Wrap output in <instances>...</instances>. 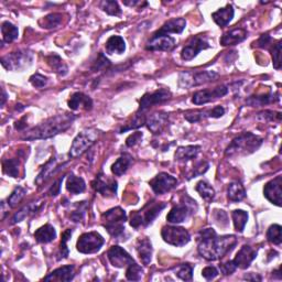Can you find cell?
<instances>
[{
	"label": "cell",
	"instance_id": "cell-1",
	"mask_svg": "<svg viewBox=\"0 0 282 282\" xmlns=\"http://www.w3.org/2000/svg\"><path fill=\"white\" fill-rule=\"evenodd\" d=\"M237 245L234 235L218 236L213 228L199 230L197 238V251L199 256L209 261H215L225 257Z\"/></svg>",
	"mask_w": 282,
	"mask_h": 282
},
{
	"label": "cell",
	"instance_id": "cell-2",
	"mask_svg": "<svg viewBox=\"0 0 282 282\" xmlns=\"http://www.w3.org/2000/svg\"><path fill=\"white\" fill-rule=\"evenodd\" d=\"M76 116L73 114H61L50 117L38 126L31 128L27 132L22 138L24 140H37V139H47L57 136L61 133H64L72 126Z\"/></svg>",
	"mask_w": 282,
	"mask_h": 282
},
{
	"label": "cell",
	"instance_id": "cell-3",
	"mask_svg": "<svg viewBox=\"0 0 282 282\" xmlns=\"http://www.w3.org/2000/svg\"><path fill=\"white\" fill-rule=\"evenodd\" d=\"M263 141V138H260L257 135L252 133H244L233 139L229 146L225 150V156L232 158L251 155L260 148Z\"/></svg>",
	"mask_w": 282,
	"mask_h": 282
},
{
	"label": "cell",
	"instance_id": "cell-4",
	"mask_svg": "<svg viewBox=\"0 0 282 282\" xmlns=\"http://www.w3.org/2000/svg\"><path fill=\"white\" fill-rule=\"evenodd\" d=\"M166 208L167 203L164 202H149L140 211L132 212V214H130V226L134 227L135 229L149 226L150 224H152L155 219Z\"/></svg>",
	"mask_w": 282,
	"mask_h": 282
},
{
	"label": "cell",
	"instance_id": "cell-5",
	"mask_svg": "<svg viewBox=\"0 0 282 282\" xmlns=\"http://www.w3.org/2000/svg\"><path fill=\"white\" fill-rule=\"evenodd\" d=\"M102 221L106 230L111 236L116 239H120L125 234V222L127 221V214L121 208H114L102 214Z\"/></svg>",
	"mask_w": 282,
	"mask_h": 282
},
{
	"label": "cell",
	"instance_id": "cell-6",
	"mask_svg": "<svg viewBox=\"0 0 282 282\" xmlns=\"http://www.w3.org/2000/svg\"><path fill=\"white\" fill-rule=\"evenodd\" d=\"M197 211V204L190 196L184 195L181 202L173 206L167 215V221L171 224H180L185 222L191 215Z\"/></svg>",
	"mask_w": 282,
	"mask_h": 282
},
{
	"label": "cell",
	"instance_id": "cell-7",
	"mask_svg": "<svg viewBox=\"0 0 282 282\" xmlns=\"http://www.w3.org/2000/svg\"><path fill=\"white\" fill-rule=\"evenodd\" d=\"M98 136H99L98 130L93 128L85 129L83 132H81L73 140V143L70 149V153L68 155H70L71 158H76L82 156L87 149L91 148L96 142Z\"/></svg>",
	"mask_w": 282,
	"mask_h": 282
},
{
	"label": "cell",
	"instance_id": "cell-8",
	"mask_svg": "<svg viewBox=\"0 0 282 282\" xmlns=\"http://www.w3.org/2000/svg\"><path fill=\"white\" fill-rule=\"evenodd\" d=\"M33 54L29 51H17L2 58L3 66L8 71H22L32 64Z\"/></svg>",
	"mask_w": 282,
	"mask_h": 282
},
{
	"label": "cell",
	"instance_id": "cell-9",
	"mask_svg": "<svg viewBox=\"0 0 282 282\" xmlns=\"http://www.w3.org/2000/svg\"><path fill=\"white\" fill-rule=\"evenodd\" d=\"M219 75L213 71H203V72H182L178 76V85L183 88H189L193 86H198L209 82L215 81Z\"/></svg>",
	"mask_w": 282,
	"mask_h": 282
},
{
	"label": "cell",
	"instance_id": "cell-10",
	"mask_svg": "<svg viewBox=\"0 0 282 282\" xmlns=\"http://www.w3.org/2000/svg\"><path fill=\"white\" fill-rule=\"evenodd\" d=\"M104 244L105 239L102 238L99 233L88 232L80 236L76 244V249L81 253H95L101 249Z\"/></svg>",
	"mask_w": 282,
	"mask_h": 282
},
{
	"label": "cell",
	"instance_id": "cell-11",
	"mask_svg": "<svg viewBox=\"0 0 282 282\" xmlns=\"http://www.w3.org/2000/svg\"><path fill=\"white\" fill-rule=\"evenodd\" d=\"M161 236L164 242L174 247H183L190 243V233L177 226H164L161 230Z\"/></svg>",
	"mask_w": 282,
	"mask_h": 282
},
{
	"label": "cell",
	"instance_id": "cell-12",
	"mask_svg": "<svg viewBox=\"0 0 282 282\" xmlns=\"http://www.w3.org/2000/svg\"><path fill=\"white\" fill-rule=\"evenodd\" d=\"M171 97H172V93L169 91V89H166V88H160L152 93L144 94L141 97V99L139 100V109L137 114H140V113L142 114L150 107H152L153 105L162 104V102L171 99Z\"/></svg>",
	"mask_w": 282,
	"mask_h": 282
},
{
	"label": "cell",
	"instance_id": "cell-13",
	"mask_svg": "<svg viewBox=\"0 0 282 282\" xmlns=\"http://www.w3.org/2000/svg\"><path fill=\"white\" fill-rule=\"evenodd\" d=\"M149 184L157 195H162L176 188L178 181L174 176L167 173V172H161V173L156 175L152 180L149 182Z\"/></svg>",
	"mask_w": 282,
	"mask_h": 282
},
{
	"label": "cell",
	"instance_id": "cell-14",
	"mask_svg": "<svg viewBox=\"0 0 282 282\" xmlns=\"http://www.w3.org/2000/svg\"><path fill=\"white\" fill-rule=\"evenodd\" d=\"M229 88L228 86L221 85L215 88H210V89H203V91H198L193 95V98L192 101L195 105H204L208 104V102L214 101L218 98L224 97L225 95L228 94Z\"/></svg>",
	"mask_w": 282,
	"mask_h": 282
},
{
	"label": "cell",
	"instance_id": "cell-15",
	"mask_svg": "<svg viewBox=\"0 0 282 282\" xmlns=\"http://www.w3.org/2000/svg\"><path fill=\"white\" fill-rule=\"evenodd\" d=\"M211 47L208 40L202 34H198L191 39L190 42L185 45L181 51V58L183 61L193 60L202 50H206Z\"/></svg>",
	"mask_w": 282,
	"mask_h": 282
},
{
	"label": "cell",
	"instance_id": "cell-16",
	"mask_svg": "<svg viewBox=\"0 0 282 282\" xmlns=\"http://www.w3.org/2000/svg\"><path fill=\"white\" fill-rule=\"evenodd\" d=\"M92 187L96 192H98L99 194L105 197L116 196L117 189H118L117 181L102 173H99L95 177V180L92 183Z\"/></svg>",
	"mask_w": 282,
	"mask_h": 282
},
{
	"label": "cell",
	"instance_id": "cell-17",
	"mask_svg": "<svg viewBox=\"0 0 282 282\" xmlns=\"http://www.w3.org/2000/svg\"><path fill=\"white\" fill-rule=\"evenodd\" d=\"M175 46V39L172 38L168 34L157 32L155 36L150 39L149 42L146 45L148 51H163L169 52L174 49Z\"/></svg>",
	"mask_w": 282,
	"mask_h": 282
},
{
	"label": "cell",
	"instance_id": "cell-18",
	"mask_svg": "<svg viewBox=\"0 0 282 282\" xmlns=\"http://www.w3.org/2000/svg\"><path fill=\"white\" fill-rule=\"evenodd\" d=\"M107 257L111 264L116 268H127L136 263L134 258L119 246H113L107 251Z\"/></svg>",
	"mask_w": 282,
	"mask_h": 282
},
{
	"label": "cell",
	"instance_id": "cell-19",
	"mask_svg": "<svg viewBox=\"0 0 282 282\" xmlns=\"http://www.w3.org/2000/svg\"><path fill=\"white\" fill-rule=\"evenodd\" d=\"M282 176L278 175L274 177L273 180L268 182L264 188V195L271 202L272 204H276L277 206H281V197H282Z\"/></svg>",
	"mask_w": 282,
	"mask_h": 282
},
{
	"label": "cell",
	"instance_id": "cell-20",
	"mask_svg": "<svg viewBox=\"0 0 282 282\" xmlns=\"http://www.w3.org/2000/svg\"><path fill=\"white\" fill-rule=\"evenodd\" d=\"M169 116L166 113H155L146 118L147 128L155 135H160L168 127Z\"/></svg>",
	"mask_w": 282,
	"mask_h": 282
},
{
	"label": "cell",
	"instance_id": "cell-21",
	"mask_svg": "<svg viewBox=\"0 0 282 282\" xmlns=\"http://www.w3.org/2000/svg\"><path fill=\"white\" fill-rule=\"evenodd\" d=\"M257 257V250L253 249L251 246L245 245L237 252L236 257L234 258V264L237 267V269H247L252 261Z\"/></svg>",
	"mask_w": 282,
	"mask_h": 282
},
{
	"label": "cell",
	"instance_id": "cell-22",
	"mask_svg": "<svg viewBox=\"0 0 282 282\" xmlns=\"http://www.w3.org/2000/svg\"><path fill=\"white\" fill-rule=\"evenodd\" d=\"M225 114V109L223 106H216L213 109H206V111L191 112L184 115V118L189 122H198L205 118H221Z\"/></svg>",
	"mask_w": 282,
	"mask_h": 282
},
{
	"label": "cell",
	"instance_id": "cell-23",
	"mask_svg": "<svg viewBox=\"0 0 282 282\" xmlns=\"http://www.w3.org/2000/svg\"><path fill=\"white\" fill-rule=\"evenodd\" d=\"M67 105L72 111H79V109L91 111L93 108V100L89 96L85 95L84 93L76 92L71 96L70 99H68Z\"/></svg>",
	"mask_w": 282,
	"mask_h": 282
},
{
	"label": "cell",
	"instance_id": "cell-24",
	"mask_svg": "<svg viewBox=\"0 0 282 282\" xmlns=\"http://www.w3.org/2000/svg\"><path fill=\"white\" fill-rule=\"evenodd\" d=\"M75 276V269L74 266L68 265V266H63L60 267L58 269L53 270L49 276H46L44 278V281H64L68 282L74 279Z\"/></svg>",
	"mask_w": 282,
	"mask_h": 282
},
{
	"label": "cell",
	"instance_id": "cell-25",
	"mask_svg": "<svg viewBox=\"0 0 282 282\" xmlns=\"http://www.w3.org/2000/svg\"><path fill=\"white\" fill-rule=\"evenodd\" d=\"M234 15H235V11H234L233 6L230 4H227L224 8H221L217 11L213 12L212 18L217 25L226 27L233 20Z\"/></svg>",
	"mask_w": 282,
	"mask_h": 282
},
{
	"label": "cell",
	"instance_id": "cell-26",
	"mask_svg": "<svg viewBox=\"0 0 282 282\" xmlns=\"http://www.w3.org/2000/svg\"><path fill=\"white\" fill-rule=\"evenodd\" d=\"M247 38V31L243 28L234 29L229 32L225 33L224 36L221 38V44L223 46H228V45H236Z\"/></svg>",
	"mask_w": 282,
	"mask_h": 282
},
{
	"label": "cell",
	"instance_id": "cell-27",
	"mask_svg": "<svg viewBox=\"0 0 282 282\" xmlns=\"http://www.w3.org/2000/svg\"><path fill=\"white\" fill-rule=\"evenodd\" d=\"M34 238L39 244H49L57 238V230L51 224H45L36 230Z\"/></svg>",
	"mask_w": 282,
	"mask_h": 282
},
{
	"label": "cell",
	"instance_id": "cell-28",
	"mask_svg": "<svg viewBox=\"0 0 282 282\" xmlns=\"http://www.w3.org/2000/svg\"><path fill=\"white\" fill-rule=\"evenodd\" d=\"M136 248L142 264L148 266L151 263V258H152V245H151L150 240L148 238L139 239L137 242Z\"/></svg>",
	"mask_w": 282,
	"mask_h": 282
},
{
	"label": "cell",
	"instance_id": "cell-29",
	"mask_svg": "<svg viewBox=\"0 0 282 282\" xmlns=\"http://www.w3.org/2000/svg\"><path fill=\"white\" fill-rule=\"evenodd\" d=\"M280 97L278 93H269L266 95H256V96H250V97L247 98L246 102L247 105L252 106V107H258V106H265L268 104H272V102L279 101Z\"/></svg>",
	"mask_w": 282,
	"mask_h": 282
},
{
	"label": "cell",
	"instance_id": "cell-30",
	"mask_svg": "<svg viewBox=\"0 0 282 282\" xmlns=\"http://www.w3.org/2000/svg\"><path fill=\"white\" fill-rule=\"evenodd\" d=\"M41 205H42V201H38V202H33L28 205H25L24 208H22L19 212H17L15 216L11 219V224H17L22 222L25 219V217H28L29 215H33L41 209Z\"/></svg>",
	"mask_w": 282,
	"mask_h": 282
},
{
	"label": "cell",
	"instance_id": "cell-31",
	"mask_svg": "<svg viewBox=\"0 0 282 282\" xmlns=\"http://www.w3.org/2000/svg\"><path fill=\"white\" fill-rule=\"evenodd\" d=\"M201 151L199 146H187V147H178L175 151L174 158L176 161L187 162L192 159H195L197 155Z\"/></svg>",
	"mask_w": 282,
	"mask_h": 282
},
{
	"label": "cell",
	"instance_id": "cell-32",
	"mask_svg": "<svg viewBox=\"0 0 282 282\" xmlns=\"http://www.w3.org/2000/svg\"><path fill=\"white\" fill-rule=\"evenodd\" d=\"M133 161H134V158L130 155H128V153L121 155L112 166L113 174H115L117 176H121L122 174H125L128 168L132 166Z\"/></svg>",
	"mask_w": 282,
	"mask_h": 282
},
{
	"label": "cell",
	"instance_id": "cell-33",
	"mask_svg": "<svg viewBox=\"0 0 282 282\" xmlns=\"http://www.w3.org/2000/svg\"><path fill=\"white\" fill-rule=\"evenodd\" d=\"M187 27V21L183 18H175V19H171L169 21H167L162 25V28L158 31L160 33H177L180 34L183 32V30Z\"/></svg>",
	"mask_w": 282,
	"mask_h": 282
},
{
	"label": "cell",
	"instance_id": "cell-34",
	"mask_svg": "<svg viewBox=\"0 0 282 282\" xmlns=\"http://www.w3.org/2000/svg\"><path fill=\"white\" fill-rule=\"evenodd\" d=\"M86 189V183L83 180V178L74 175L73 173H71L67 177L66 181V190L70 192L71 194L73 195H78L83 193Z\"/></svg>",
	"mask_w": 282,
	"mask_h": 282
},
{
	"label": "cell",
	"instance_id": "cell-35",
	"mask_svg": "<svg viewBox=\"0 0 282 282\" xmlns=\"http://www.w3.org/2000/svg\"><path fill=\"white\" fill-rule=\"evenodd\" d=\"M105 47L109 54H122L126 51V42L123 38L119 36H113L107 40Z\"/></svg>",
	"mask_w": 282,
	"mask_h": 282
},
{
	"label": "cell",
	"instance_id": "cell-36",
	"mask_svg": "<svg viewBox=\"0 0 282 282\" xmlns=\"http://www.w3.org/2000/svg\"><path fill=\"white\" fill-rule=\"evenodd\" d=\"M227 197L230 202H240L246 197V190L240 182H232L227 189Z\"/></svg>",
	"mask_w": 282,
	"mask_h": 282
},
{
	"label": "cell",
	"instance_id": "cell-37",
	"mask_svg": "<svg viewBox=\"0 0 282 282\" xmlns=\"http://www.w3.org/2000/svg\"><path fill=\"white\" fill-rule=\"evenodd\" d=\"M47 64L50 65V67L53 70V72H56L60 76H65L68 72V67L65 64V62L62 60L58 54H51L50 57L46 58Z\"/></svg>",
	"mask_w": 282,
	"mask_h": 282
},
{
	"label": "cell",
	"instance_id": "cell-38",
	"mask_svg": "<svg viewBox=\"0 0 282 282\" xmlns=\"http://www.w3.org/2000/svg\"><path fill=\"white\" fill-rule=\"evenodd\" d=\"M57 166L58 164H57L56 158L54 157L51 158V159L45 163V166H43L42 170H41L38 177L36 178V183L38 185H41L42 183H44L47 178H49L54 173V171H56V169H57Z\"/></svg>",
	"mask_w": 282,
	"mask_h": 282
},
{
	"label": "cell",
	"instance_id": "cell-39",
	"mask_svg": "<svg viewBox=\"0 0 282 282\" xmlns=\"http://www.w3.org/2000/svg\"><path fill=\"white\" fill-rule=\"evenodd\" d=\"M232 218L234 226H235V230L243 233L247 222H248V213L243 210H235L232 212Z\"/></svg>",
	"mask_w": 282,
	"mask_h": 282
},
{
	"label": "cell",
	"instance_id": "cell-40",
	"mask_svg": "<svg viewBox=\"0 0 282 282\" xmlns=\"http://www.w3.org/2000/svg\"><path fill=\"white\" fill-rule=\"evenodd\" d=\"M2 33H3L4 42L11 43L16 39H18L19 30L15 24H12L9 21H5L2 24Z\"/></svg>",
	"mask_w": 282,
	"mask_h": 282
},
{
	"label": "cell",
	"instance_id": "cell-41",
	"mask_svg": "<svg viewBox=\"0 0 282 282\" xmlns=\"http://www.w3.org/2000/svg\"><path fill=\"white\" fill-rule=\"evenodd\" d=\"M195 190L198 192V194L201 195V197L203 199H205L206 202H212L215 197V190L213 189L206 181H199L196 184Z\"/></svg>",
	"mask_w": 282,
	"mask_h": 282
},
{
	"label": "cell",
	"instance_id": "cell-42",
	"mask_svg": "<svg viewBox=\"0 0 282 282\" xmlns=\"http://www.w3.org/2000/svg\"><path fill=\"white\" fill-rule=\"evenodd\" d=\"M20 161L17 158L15 159H5L3 160V170L7 175L11 177H18L19 175Z\"/></svg>",
	"mask_w": 282,
	"mask_h": 282
},
{
	"label": "cell",
	"instance_id": "cell-43",
	"mask_svg": "<svg viewBox=\"0 0 282 282\" xmlns=\"http://www.w3.org/2000/svg\"><path fill=\"white\" fill-rule=\"evenodd\" d=\"M99 7L102 11H105L109 16L118 17L121 15L120 7L115 0H104V2H100Z\"/></svg>",
	"mask_w": 282,
	"mask_h": 282
},
{
	"label": "cell",
	"instance_id": "cell-44",
	"mask_svg": "<svg viewBox=\"0 0 282 282\" xmlns=\"http://www.w3.org/2000/svg\"><path fill=\"white\" fill-rule=\"evenodd\" d=\"M173 270L175 276L183 281H191L192 278H193V268L189 264L178 265Z\"/></svg>",
	"mask_w": 282,
	"mask_h": 282
},
{
	"label": "cell",
	"instance_id": "cell-45",
	"mask_svg": "<svg viewBox=\"0 0 282 282\" xmlns=\"http://www.w3.org/2000/svg\"><path fill=\"white\" fill-rule=\"evenodd\" d=\"M281 226L278 224L271 225L267 230V239L273 245L280 246L282 242V234H281Z\"/></svg>",
	"mask_w": 282,
	"mask_h": 282
},
{
	"label": "cell",
	"instance_id": "cell-46",
	"mask_svg": "<svg viewBox=\"0 0 282 282\" xmlns=\"http://www.w3.org/2000/svg\"><path fill=\"white\" fill-rule=\"evenodd\" d=\"M73 229H66L63 234H62V239H61V244H60V249H59V253H58V260H62L67 258L68 253V248H67V242L70 240L71 236H72Z\"/></svg>",
	"mask_w": 282,
	"mask_h": 282
},
{
	"label": "cell",
	"instance_id": "cell-47",
	"mask_svg": "<svg viewBox=\"0 0 282 282\" xmlns=\"http://www.w3.org/2000/svg\"><path fill=\"white\" fill-rule=\"evenodd\" d=\"M61 21H62L61 13H50V15L44 17L43 20H41L40 24L42 28L52 29V28H57V27L61 23Z\"/></svg>",
	"mask_w": 282,
	"mask_h": 282
},
{
	"label": "cell",
	"instance_id": "cell-48",
	"mask_svg": "<svg viewBox=\"0 0 282 282\" xmlns=\"http://www.w3.org/2000/svg\"><path fill=\"white\" fill-rule=\"evenodd\" d=\"M142 274H143L142 268L137 263L127 267L126 278L129 281H139L142 278Z\"/></svg>",
	"mask_w": 282,
	"mask_h": 282
},
{
	"label": "cell",
	"instance_id": "cell-49",
	"mask_svg": "<svg viewBox=\"0 0 282 282\" xmlns=\"http://www.w3.org/2000/svg\"><path fill=\"white\" fill-rule=\"evenodd\" d=\"M25 193L27 191L23 188L17 187L8 197V206H10V208H16V206L22 201Z\"/></svg>",
	"mask_w": 282,
	"mask_h": 282
},
{
	"label": "cell",
	"instance_id": "cell-50",
	"mask_svg": "<svg viewBox=\"0 0 282 282\" xmlns=\"http://www.w3.org/2000/svg\"><path fill=\"white\" fill-rule=\"evenodd\" d=\"M87 208H88L87 202H78L76 210H75L74 212H72V214H71L72 221L75 222V223L81 222L82 219L84 218V215H85V212H86Z\"/></svg>",
	"mask_w": 282,
	"mask_h": 282
},
{
	"label": "cell",
	"instance_id": "cell-51",
	"mask_svg": "<svg viewBox=\"0 0 282 282\" xmlns=\"http://www.w3.org/2000/svg\"><path fill=\"white\" fill-rule=\"evenodd\" d=\"M209 168H210V163L206 161H201V162L196 163L193 167V169H192L191 173L188 175V180H191V178L204 174L205 172L209 170Z\"/></svg>",
	"mask_w": 282,
	"mask_h": 282
},
{
	"label": "cell",
	"instance_id": "cell-52",
	"mask_svg": "<svg viewBox=\"0 0 282 282\" xmlns=\"http://www.w3.org/2000/svg\"><path fill=\"white\" fill-rule=\"evenodd\" d=\"M109 65H111V61H109V60L104 56V54L99 53L97 60L95 61V63H94L93 66H92V70H93L94 72H99V71L105 70V68H107Z\"/></svg>",
	"mask_w": 282,
	"mask_h": 282
},
{
	"label": "cell",
	"instance_id": "cell-53",
	"mask_svg": "<svg viewBox=\"0 0 282 282\" xmlns=\"http://www.w3.org/2000/svg\"><path fill=\"white\" fill-rule=\"evenodd\" d=\"M272 60H273V66L277 70H280L281 67V41H278V42L273 45L272 50Z\"/></svg>",
	"mask_w": 282,
	"mask_h": 282
},
{
	"label": "cell",
	"instance_id": "cell-54",
	"mask_svg": "<svg viewBox=\"0 0 282 282\" xmlns=\"http://www.w3.org/2000/svg\"><path fill=\"white\" fill-rule=\"evenodd\" d=\"M258 119L263 120V121H273V120H278L280 121L281 119V113H276L272 111H265L258 114Z\"/></svg>",
	"mask_w": 282,
	"mask_h": 282
},
{
	"label": "cell",
	"instance_id": "cell-55",
	"mask_svg": "<svg viewBox=\"0 0 282 282\" xmlns=\"http://www.w3.org/2000/svg\"><path fill=\"white\" fill-rule=\"evenodd\" d=\"M30 83L37 88H42L46 85L47 83V79L45 76H43V75H41L39 73L37 74H33L32 76L30 78Z\"/></svg>",
	"mask_w": 282,
	"mask_h": 282
},
{
	"label": "cell",
	"instance_id": "cell-56",
	"mask_svg": "<svg viewBox=\"0 0 282 282\" xmlns=\"http://www.w3.org/2000/svg\"><path fill=\"white\" fill-rule=\"evenodd\" d=\"M219 269H221L222 273H224L225 276H230V274L237 270V267L234 264L233 260H229L219 265Z\"/></svg>",
	"mask_w": 282,
	"mask_h": 282
},
{
	"label": "cell",
	"instance_id": "cell-57",
	"mask_svg": "<svg viewBox=\"0 0 282 282\" xmlns=\"http://www.w3.org/2000/svg\"><path fill=\"white\" fill-rule=\"evenodd\" d=\"M218 276V270L215 267L208 266L202 270V277H204L206 280H213Z\"/></svg>",
	"mask_w": 282,
	"mask_h": 282
},
{
	"label": "cell",
	"instance_id": "cell-58",
	"mask_svg": "<svg viewBox=\"0 0 282 282\" xmlns=\"http://www.w3.org/2000/svg\"><path fill=\"white\" fill-rule=\"evenodd\" d=\"M142 139V133H135L133 135H130L127 140H126V144H127V147H135L137 143H138L139 141H141Z\"/></svg>",
	"mask_w": 282,
	"mask_h": 282
},
{
	"label": "cell",
	"instance_id": "cell-59",
	"mask_svg": "<svg viewBox=\"0 0 282 282\" xmlns=\"http://www.w3.org/2000/svg\"><path fill=\"white\" fill-rule=\"evenodd\" d=\"M64 180V176H61L59 180H57L56 182H54V184L52 185V187L50 188L49 190V194L53 197H56L60 194V192H61V185H62V182H63Z\"/></svg>",
	"mask_w": 282,
	"mask_h": 282
},
{
	"label": "cell",
	"instance_id": "cell-60",
	"mask_svg": "<svg viewBox=\"0 0 282 282\" xmlns=\"http://www.w3.org/2000/svg\"><path fill=\"white\" fill-rule=\"evenodd\" d=\"M215 219L217 221L218 225L225 227L228 225V218H227V214L224 211H215Z\"/></svg>",
	"mask_w": 282,
	"mask_h": 282
},
{
	"label": "cell",
	"instance_id": "cell-61",
	"mask_svg": "<svg viewBox=\"0 0 282 282\" xmlns=\"http://www.w3.org/2000/svg\"><path fill=\"white\" fill-rule=\"evenodd\" d=\"M271 41H272L271 37L268 33H266V34H263V36L259 38V40L256 42V45L258 47H263V49H265V47H267L268 45H269V43L271 42Z\"/></svg>",
	"mask_w": 282,
	"mask_h": 282
},
{
	"label": "cell",
	"instance_id": "cell-62",
	"mask_svg": "<svg viewBox=\"0 0 282 282\" xmlns=\"http://www.w3.org/2000/svg\"><path fill=\"white\" fill-rule=\"evenodd\" d=\"M244 279H246V280H251V281H256V280L260 281V280H261V277L258 276V274H256V273H249V274H246V276L244 277Z\"/></svg>",
	"mask_w": 282,
	"mask_h": 282
},
{
	"label": "cell",
	"instance_id": "cell-63",
	"mask_svg": "<svg viewBox=\"0 0 282 282\" xmlns=\"http://www.w3.org/2000/svg\"><path fill=\"white\" fill-rule=\"evenodd\" d=\"M24 119H25V118H22L21 120H19V121H17V122H16L15 127H16V129H17V130H23V129L27 127L25 123H23Z\"/></svg>",
	"mask_w": 282,
	"mask_h": 282
},
{
	"label": "cell",
	"instance_id": "cell-64",
	"mask_svg": "<svg viewBox=\"0 0 282 282\" xmlns=\"http://www.w3.org/2000/svg\"><path fill=\"white\" fill-rule=\"evenodd\" d=\"M6 99H7V93L5 89H3V97H2V106L5 105V102H6Z\"/></svg>",
	"mask_w": 282,
	"mask_h": 282
}]
</instances>
